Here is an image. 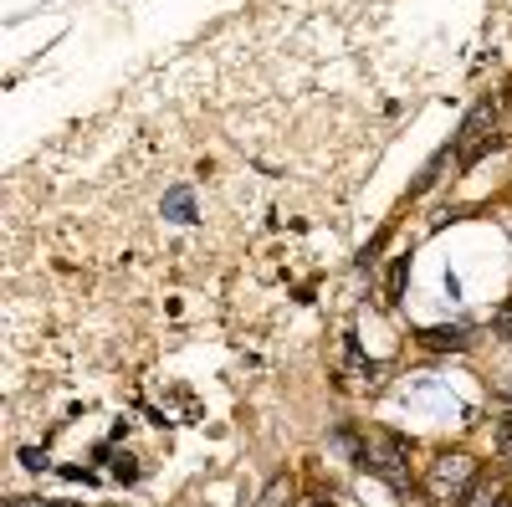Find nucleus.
<instances>
[{"label": "nucleus", "instance_id": "7ed1b4c3", "mask_svg": "<svg viewBox=\"0 0 512 507\" xmlns=\"http://www.w3.org/2000/svg\"><path fill=\"white\" fill-rule=\"evenodd\" d=\"M420 344H425V349H466V333H461V328H425Z\"/></svg>", "mask_w": 512, "mask_h": 507}, {"label": "nucleus", "instance_id": "0eeeda50", "mask_svg": "<svg viewBox=\"0 0 512 507\" xmlns=\"http://www.w3.org/2000/svg\"><path fill=\"white\" fill-rule=\"evenodd\" d=\"M6 507H47V502H31V497H16V502H6Z\"/></svg>", "mask_w": 512, "mask_h": 507}, {"label": "nucleus", "instance_id": "f03ea898", "mask_svg": "<svg viewBox=\"0 0 512 507\" xmlns=\"http://www.w3.org/2000/svg\"><path fill=\"white\" fill-rule=\"evenodd\" d=\"M164 216L169 221H195V190H185V185L164 190Z\"/></svg>", "mask_w": 512, "mask_h": 507}, {"label": "nucleus", "instance_id": "20e7f679", "mask_svg": "<svg viewBox=\"0 0 512 507\" xmlns=\"http://www.w3.org/2000/svg\"><path fill=\"white\" fill-rule=\"evenodd\" d=\"M282 497H292V482H287V477H277V482L267 487V497H262V507H287Z\"/></svg>", "mask_w": 512, "mask_h": 507}, {"label": "nucleus", "instance_id": "f257e3e1", "mask_svg": "<svg viewBox=\"0 0 512 507\" xmlns=\"http://www.w3.org/2000/svg\"><path fill=\"white\" fill-rule=\"evenodd\" d=\"M472 482H477V456H466V451H441L431 461V472H425V492L436 502H461L472 492Z\"/></svg>", "mask_w": 512, "mask_h": 507}, {"label": "nucleus", "instance_id": "6e6552de", "mask_svg": "<svg viewBox=\"0 0 512 507\" xmlns=\"http://www.w3.org/2000/svg\"><path fill=\"white\" fill-rule=\"evenodd\" d=\"M497 507H512V502H507V497H502V502H497Z\"/></svg>", "mask_w": 512, "mask_h": 507}, {"label": "nucleus", "instance_id": "423d86ee", "mask_svg": "<svg viewBox=\"0 0 512 507\" xmlns=\"http://www.w3.org/2000/svg\"><path fill=\"white\" fill-rule=\"evenodd\" d=\"M466 497H472V502H466V507H497V502H502L497 492H466Z\"/></svg>", "mask_w": 512, "mask_h": 507}, {"label": "nucleus", "instance_id": "1a4fd4ad", "mask_svg": "<svg viewBox=\"0 0 512 507\" xmlns=\"http://www.w3.org/2000/svg\"><path fill=\"white\" fill-rule=\"evenodd\" d=\"M313 507H328V502H313Z\"/></svg>", "mask_w": 512, "mask_h": 507}, {"label": "nucleus", "instance_id": "39448f33", "mask_svg": "<svg viewBox=\"0 0 512 507\" xmlns=\"http://www.w3.org/2000/svg\"><path fill=\"white\" fill-rule=\"evenodd\" d=\"M492 328H497V333L507 338V344H512V308H502V313L492 318Z\"/></svg>", "mask_w": 512, "mask_h": 507}, {"label": "nucleus", "instance_id": "9d476101", "mask_svg": "<svg viewBox=\"0 0 512 507\" xmlns=\"http://www.w3.org/2000/svg\"><path fill=\"white\" fill-rule=\"evenodd\" d=\"M507 426H512V415H507Z\"/></svg>", "mask_w": 512, "mask_h": 507}]
</instances>
